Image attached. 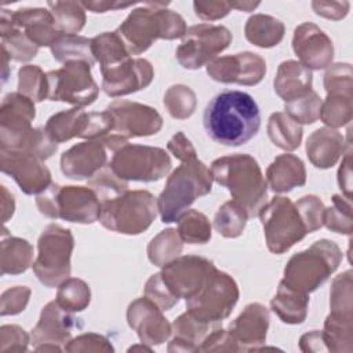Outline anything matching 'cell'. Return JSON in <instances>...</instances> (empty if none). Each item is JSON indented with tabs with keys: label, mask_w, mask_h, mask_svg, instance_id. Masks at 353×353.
Listing matches in <instances>:
<instances>
[{
	"label": "cell",
	"mask_w": 353,
	"mask_h": 353,
	"mask_svg": "<svg viewBox=\"0 0 353 353\" xmlns=\"http://www.w3.org/2000/svg\"><path fill=\"white\" fill-rule=\"evenodd\" d=\"M203 125L214 142L225 146H240L259 131L261 112L250 94L225 90L207 103Z\"/></svg>",
	"instance_id": "obj_1"
},
{
	"label": "cell",
	"mask_w": 353,
	"mask_h": 353,
	"mask_svg": "<svg viewBox=\"0 0 353 353\" xmlns=\"http://www.w3.org/2000/svg\"><path fill=\"white\" fill-rule=\"evenodd\" d=\"M212 179L225 186L248 215L258 216L266 204L268 182L262 175L258 161L250 154H230L219 157L211 164Z\"/></svg>",
	"instance_id": "obj_2"
},
{
	"label": "cell",
	"mask_w": 353,
	"mask_h": 353,
	"mask_svg": "<svg viewBox=\"0 0 353 353\" xmlns=\"http://www.w3.org/2000/svg\"><path fill=\"white\" fill-rule=\"evenodd\" d=\"M170 3H141V7L132 10L125 21L117 28L120 36L131 55H139L146 51L157 39L183 37L188 28L183 18L165 7Z\"/></svg>",
	"instance_id": "obj_3"
},
{
	"label": "cell",
	"mask_w": 353,
	"mask_h": 353,
	"mask_svg": "<svg viewBox=\"0 0 353 353\" xmlns=\"http://www.w3.org/2000/svg\"><path fill=\"white\" fill-rule=\"evenodd\" d=\"M212 176L210 168L200 160L190 159L168 176L167 183L157 199V210L164 223L176 219L200 196L211 192Z\"/></svg>",
	"instance_id": "obj_4"
},
{
	"label": "cell",
	"mask_w": 353,
	"mask_h": 353,
	"mask_svg": "<svg viewBox=\"0 0 353 353\" xmlns=\"http://www.w3.org/2000/svg\"><path fill=\"white\" fill-rule=\"evenodd\" d=\"M341 259L342 252L334 241L319 240L288 261L281 281L299 292L309 294L335 272Z\"/></svg>",
	"instance_id": "obj_5"
},
{
	"label": "cell",
	"mask_w": 353,
	"mask_h": 353,
	"mask_svg": "<svg viewBox=\"0 0 353 353\" xmlns=\"http://www.w3.org/2000/svg\"><path fill=\"white\" fill-rule=\"evenodd\" d=\"M157 211V200L150 192L127 190L101 204L99 222L112 232L139 234L152 225Z\"/></svg>",
	"instance_id": "obj_6"
},
{
	"label": "cell",
	"mask_w": 353,
	"mask_h": 353,
	"mask_svg": "<svg viewBox=\"0 0 353 353\" xmlns=\"http://www.w3.org/2000/svg\"><path fill=\"white\" fill-rule=\"evenodd\" d=\"M36 204L48 218L65 219L77 223L99 221L101 201L92 189L84 186H59L51 183L41 192Z\"/></svg>",
	"instance_id": "obj_7"
},
{
	"label": "cell",
	"mask_w": 353,
	"mask_h": 353,
	"mask_svg": "<svg viewBox=\"0 0 353 353\" xmlns=\"http://www.w3.org/2000/svg\"><path fill=\"white\" fill-rule=\"evenodd\" d=\"M237 299L236 281L212 266L196 294L186 299V307L188 313L199 321L215 324L230 314Z\"/></svg>",
	"instance_id": "obj_8"
},
{
	"label": "cell",
	"mask_w": 353,
	"mask_h": 353,
	"mask_svg": "<svg viewBox=\"0 0 353 353\" xmlns=\"http://www.w3.org/2000/svg\"><path fill=\"white\" fill-rule=\"evenodd\" d=\"M73 236L69 229L59 225H48L37 244V258L33 262V272L47 287H57L70 276V255Z\"/></svg>",
	"instance_id": "obj_9"
},
{
	"label": "cell",
	"mask_w": 353,
	"mask_h": 353,
	"mask_svg": "<svg viewBox=\"0 0 353 353\" xmlns=\"http://www.w3.org/2000/svg\"><path fill=\"white\" fill-rule=\"evenodd\" d=\"M259 216L268 248L273 254L288 251L307 234L295 204L288 197L277 196L272 199L262 207Z\"/></svg>",
	"instance_id": "obj_10"
},
{
	"label": "cell",
	"mask_w": 353,
	"mask_h": 353,
	"mask_svg": "<svg viewBox=\"0 0 353 353\" xmlns=\"http://www.w3.org/2000/svg\"><path fill=\"white\" fill-rule=\"evenodd\" d=\"M109 167L123 181L153 182L168 174L171 159L161 148L125 143L113 153Z\"/></svg>",
	"instance_id": "obj_11"
},
{
	"label": "cell",
	"mask_w": 353,
	"mask_h": 353,
	"mask_svg": "<svg viewBox=\"0 0 353 353\" xmlns=\"http://www.w3.org/2000/svg\"><path fill=\"white\" fill-rule=\"evenodd\" d=\"M48 99L87 106L97 99L98 85L91 76V65L84 61L66 62L61 69L47 73Z\"/></svg>",
	"instance_id": "obj_12"
},
{
	"label": "cell",
	"mask_w": 353,
	"mask_h": 353,
	"mask_svg": "<svg viewBox=\"0 0 353 353\" xmlns=\"http://www.w3.org/2000/svg\"><path fill=\"white\" fill-rule=\"evenodd\" d=\"M232 41V33L221 25L200 23L190 26L176 48V59L186 69H199L211 62Z\"/></svg>",
	"instance_id": "obj_13"
},
{
	"label": "cell",
	"mask_w": 353,
	"mask_h": 353,
	"mask_svg": "<svg viewBox=\"0 0 353 353\" xmlns=\"http://www.w3.org/2000/svg\"><path fill=\"white\" fill-rule=\"evenodd\" d=\"M352 66L349 63H335L324 74L327 98L321 103L320 119L330 128L347 124L353 110Z\"/></svg>",
	"instance_id": "obj_14"
},
{
	"label": "cell",
	"mask_w": 353,
	"mask_h": 353,
	"mask_svg": "<svg viewBox=\"0 0 353 353\" xmlns=\"http://www.w3.org/2000/svg\"><path fill=\"white\" fill-rule=\"evenodd\" d=\"M106 110L110 112L114 120L113 131L110 134L119 135L127 141L131 137L157 134L163 127L161 116L156 109L148 105L117 99L108 105Z\"/></svg>",
	"instance_id": "obj_15"
},
{
	"label": "cell",
	"mask_w": 353,
	"mask_h": 353,
	"mask_svg": "<svg viewBox=\"0 0 353 353\" xmlns=\"http://www.w3.org/2000/svg\"><path fill=\"white\" fill-rule=\"evenodd\" d=\"M101 73L102 90L113 98L146 88L153 80L152 63L143 58H128L112 66H102Z\"/></svg>",
	"instance_id": "obj_16"
},
{
	"label": "cell",
	"mask_w": 353,
	"mask_h": 353,
	"mask_svg": "<svg viewBox=\"0 0 353 353\" xmlns=\"http://www.w3.org/2000/svg\"><path fill=\"white\" fill-rule=\"evenodd\" d=\"M1 171L11 175L26 194L44 192L51 185L48 168L29 152L1 149Z\"/></svg>",
	"instance_id": "obj_17"
},
{
	"label": "cell",
	"mask_w": 353,
	"mask_h": 353,
	"mask_svg": "<svg viewBox=\"0 0 353 353\" xmlns=\"http://www.w3.org/2000/svg\"><path fill=\"white\" fill-rule=\"evenodd\" d=\"M212 266V262L201 256H181L165 263L160 276L176 299H188L196 294Z\"/></svg>",
	"instance_id": "obj_18"
},
{
	"label": "cell",
	"mask_w": 353,
	"mask_h": 353,
	"mask_svg": "<svg viewBox=\"0 0 353 353\" xmlns=\"http://www.w3.org/2000/svg\"><path fill=\"white\" fill-rule=\"evenodd\" d=\"M79 319L72 312L61 307L57 301L47 303L40 314V320L32 332V342L34 349L41 350H61L58 345L69 342L72 331L76 328Z\"/></svg>",
	"instance_id": "obj_19"
},
{
	"label": "cell",
	"mask_w": 353,
	"mask_h": 353,
	"mask_svg": "<svg viewBox=\"0 0 353 353\" xmlns=\"http://www.w3.org/2000/svg\"><path fill=\"white\" fill-rule=\"evenodd\" d=\"M207 73L215 81L255 85L266 73V62L258 54L248 51L216 57L207 63Z\"/></svg>",
	"instance_id": "obj_20"
},
{
	"label": "cell",
	"mask_w": 353,
	"mask_h": 353,
	"mask_svg": "<svg viewBox=\"0 0 353 353\" xmlns=\"http://www.w3.org/2000/svg\"><path fill=\"white\" fill-rule=\"evenodd\" d=\"M292 48L299 62L309 70L324 69L332 62L334 47L331 39L312 22H303L295 28Z\"/></svg>",
	"instance_id": "obj_21"
},
{
	"label": "cell",
	"mask_w": 353,
	"mask_h": 353,
	"mask_svg": "<svg viewBox=\"0 0 353 353\" xmlns=\"http://www.w3.org/2000/svg\"><path fill=\"white\" fill-rule=\"evenodd\" d=\"M34 116V103L30 98L19 92L8 94L0 109L1 149L10 148L17 139L32 130L30 123Z\"/></svg>",
	"instance_id": "obj_22"
},
{
	"label": "cell",
	"mask_w": 353,
	"mask_h": 353,
	"mask_svg": "<svg viewBox=\"0 0 353 353\" xmlns=\"http://www.w3.org/2000/svg\"><path fill=\"white\" fill-rule=\"evenodd\" d=\"M128 325L138 332L142 343L160 345L171 334V325L163 317L161 310L149 298L134 301L127 310Z\"/></svg>",
	"instance_id": "obj_23"
},
{
	"label": "cell",
	"mask_w": 353,
	"mask_h": 353,
	"mask_svg": "<svg viewBox=\"0 0 353 353\" xmlns=\"http://www.w3.org/2000/svg\"><path fill=\"white\" fill-rule=\"evenodd\" d=\"M108 152V148L101 139L77 143L62 154L61 170L63 175L72 179L91 178L103 168Z\"/></svg>",
	"instance_id": "obj_24"
},
{
	"label": "cell",
	"mask_w": 353,
	"mask_h": 353,
	"mask_svg": "<svg viewBox=\"0 0 353 353\" xmlns=\"http://www.w3.org/2000/svg\"><path fill=\"white\" fill-rule=\"evenodd\" d=\"M269 327V312L261 303H250L241 312V314L229 324L226 330L233 342L239 346V350H245V345H261L266 339Z\"/></svg>",
	"instance_id": "obj_25"
},
{
	"label": "cell",
	"mask_w": 353,
	"mask_h": 353,
	"mask_svg": "<svg viewBox=\"0 0 353 353\" xmlns=\"http://www.w3.org/2000/svg\"><path fill=\"white\" fill-rule=\"evenodd\" d=\"M11 22L23 30L28 39L37 47H51L63 33H61L55 23L50 10L44 8H21L17 11H8L3 8Z\"/></svg>",
	"instance_id": "obj_26"
},
{
	"label": "cell",
	"mask_w": 353,
	"mask_h": 353,
	"mask_svg": "<svg viewBox=\"0 0 353 353\" xmlns=\"http://www.w3.org/2000/svg\"><path fill=\"white\" fill-rule=\"evenodd\" d=\"M343 148V135L330 127L316 130L306 142V153L310 163L323 170L332 167L338 161Z\"/></svg>",
	"instance_id": "obj_27"
},
{
	"label": "cell",
	"mask_w": 353,
	"mask_h": 353,
	"mask_svg": "<svg viewBox=\"0 0 353 353\" xmlns=\"http://www.w3.org/2000/svg\"><path fill=\"white\" fill-rule=\"evenodd\" d=\"M266 179L270 189L276 193L290 192L306 182V171L302 160L294 154L285 153L277 156L268 167Z\"/></svg>",
	"instance_id": "obj_28"
},
{
	"label": "cell",
	"mask_w": 353,
	"mask_h": 353,
	"mask_svg": "<svg viewBox=\"0 0 353 353\" xmlns=\"http://www.w3.org/2000/svg\"><path fill=\"white\" fill-rule=\"evenodd\" d=\"M312 90V72L298 61H284L280 63L274 91L284 101H292Z\"/></svg>",
	"instance_id": "obj_29"
},
{
	"label": "cell",
	"mask_w": 353,
	"mask_h": 353,
	"mask_svg": "<svg viewBox=\"0 0 353 353\" xmlns=\"http://www.w3.org/2000/svg\"><path fill=\"white\" fill-rule=\"evenodd\" d=\"M90 121L91 113H87L81 108L76 106L51 116L44 130L54 142L61 143L73 137L85 138L90 128Z\"/></svg>",
	"instance_id": "obj_30"
},
{
	"label": "cell",
	"mask_w": 353,
	"mask_h": 353,
	"mask_svg": "<svg viewBox=\"0 0 353 353\" xmlns=\"http://www.w3.org/2000/svg\"><path fill=\"white\" fill-rule=\"evenodd\" d=\"M307 303V294L299 292L281 281L270 306L281 321L287 324H301L306 319Z\"/></svg>",
	"instance_id": "obj_31"
},
{
	"label": "cell",
	"mask_w": 353,
	"mask_h": 353,
	"mask_svg": "<svg viewBox=\"0 0 353 353\" xmlns=\"http://www.w3.org/2000/svg\"><path fill=\"white\" fill-rule=\"evenodd\" d=\"M0 36L1 50H4L10 59L25 62L36 57L39 47L32 43L22 29L15 26L4 10L0 18Z\"/></svg>",
	"instance_id": "obj_32"
},
{
	"label": "cell",
	"mask_w": 353,
	"mask_h": 353,
	"mask_svg": "<svg viewBox=\"0 0 353 353\" xmlns=\"http://www.w3.org/2000/svg\"><path fill=\"white\" fill-rule=\"evenodd\" d=\"M211 324L199 321L188 312L181 314L172 324L174 338L168 346L170 352H192L197 350L199 342L207 336Z\"/></svg>",
	"instance_id": "obj_33"
},
{
	"label": "cell",
	"mask_w": 353,
	"mask_h": 353,
	"mask_svg": "<svg viewBox=\"0 0 353 353\" xmlns=\"http://www.w3.org/2000/svg\"><path fill=\"white\" fill-rule=\"evenodd\" d=\"M245 37L252 44L269 48L277 46L284 37V25L281 21L263 14H255L247 19Z\"/></svg>",
	"instance_id": "obj_34"
},
{
	"label": "cell",
	"mask_w": 353,
	"mask_h": 353,
	"mask_svg": "<svg viewBox=\"0 0 353 353\" xmlns=\"http://www.w3.org/2000/svg\"><path fill=\"white\" fill-rule=\"evenodd\" d=\"M268 135L276 146L284 150H295L302 141V127L285 112H276L269 117Z\"/></svg>",
	"instance_id": "obj_35"
},
{
	"label": "cell",
	"mask_w": 353,
	"mask_h": 353,
	"mask_svg": "<svg viewBox=\"0 0 353 353\" xmlns=\"http://www.w3.org/2000/svg\"><path fill=\"white\" fill-rule=\"evenodd\" d=\"M327 350L350 352L352 350V314L330 313L321 332Z\"/></svg>",
	"instance_id": "obj_36"
},
{
	"label": "cell",
	"mask_w": 353,
	"mask_h": 353,
	"mask_svg": "<svg viewBox=\"0 0 353 353\" xmlns=\"http://www.w3.org/2000/svg\"><path fill=\"white\" fill-rule=\"evenodd\" d=\"M91 51L102 66H112L131 58L125 44L116 32H105L91 39Z\"/></svg>",
	"instance_id": "obj_37"
},
{
	"label": "cell",
	"mask_w": 353,
	"mask_h": 353,
	"mask_svg": "<svg viewBox=\"0 0 353 353\" xmlns=\"http://www.w3.org/2000/svg\"><path fill=\"white\" fill-rule=\"evenodd\" d=\"M47 7L57 29L63 34H77L85 23V10L81 1H48Z\"/></svg>",
	"instance_id": "obj_38"
},
{
	"label": "cell",
	"mask_w": 353,
	"mask_h": 353,
	"mask_svg": "<svg viewBox=\"0 0 353 353\" xmlns=\"http://www.w3.org/2000/svg\"><path fill=\"white\" fill-rule=\"evenodd\" d=\"M33 248L22 239L10 237L1 241V274H17L32 265Z\"/></svg>",
	"instance_id": "obj_39"
},
{
	"label": "cell",
	"mask_w": 353,
	"mask_h": 353,
	"mask_svg": "<svg viewBox=\"0 0 353 353\" xmlns=\"http://www.w3.org/2000/svg\"><path fill=\"white\" fill-rule=\"evenodd\" d=\"M51 52L58 62L84 61L91 66L95 63L91 51V40L79 34H62L52 46Z\"/></svg>",
	"instance_id": "obj_40"
},
{
	"label": "cell",
	"mask_w": 353,
	"mask_h": 353,
	"mask_svg": "<svg viewBox=\"0 0 353 353\" xmlns=\"http://www.w3.org/2000/svg\"><path fill=\"white\" fill-rule=\"evenodd\" d=\"M178 234L189 244H204L211 239V225L207 216L196 210H186L178 219Z\"/></svg>",
	"instance_id": "obj_41"
},
{
	"label": "cell",
	"mask_w": 353,
	"mask_h": 353,
	"mask_svg": "<svg viewBox=\"0 0 353 353\" xmlns=\"http://www.w3.org/2000/svg\"><path fill=\"white\" fill-rule=\"evenodd\" d=\"M182 251V240L176 229H167L152 239L148 247L149 261L157 266L174 261Z\"/></svg>",
	"instance_id": "obj_42"
},
{
	"label": "cell",
	"mask_w": 353,
	"mask_h": 353,
	"mask_svg": "<svg viewBox=\"0 0 353 353\" xmlns=\"http://www.w3.org/2000/svg\"><path fill=\"white\" fill-rule=\"evenodd\" d=\"M90 287L80 279H66L59 284L57 303L68 312H81L90 303Z\"/></svg>",
	"instance_id": "obj_43"
},
{
	"label": "cell",
	"mask_w": 353,
	"mask_h": 353,
	"mask_svg": "<svg viewBox=\"0 0 353 353\" xmlns=\"http://www.w3.org/2000/svg\"><path fill=\"white\" fill-rule=\"evenodd\" d=\"M247 218V212L232 200L218 210L214 218V226L223 237H239L245 228Z\"/></svg>",
	"instance_id": "obj_44"
},
{
	"label": "cell",
	"mask_w": 353,
	"mask_h": 353,
	"mask_svg": "<svg viewBox=\"0 0 353 353\" xmlns=\"http://www.w3.org/2000/svg\"><path fill=\"white\" fill-rule=\"evenodd\" d=\"M18 92L30 98L33 102H41L48 98L47 73L36 65H26L18 72Z\"/></svg>",
	"instance_id": "obj_45"
},
{
	"label": "cell",
	"mask_w": 353,
	"mask_h": 353,
	"mask_svg": "<svg viewBox=\"0 0 353 353\" xmlns=\"http://www.w3.org/2000/svg\"><path fill=\"white\" fill-rule=\"evenodd\" d=\"M164 106L172 117L188 119L194 112L196 95L188 85H171L164 94Z\"/></svg>",
	"instance_id": "obj_46"
},
{
	"label": "cell",
	"mask_w": 353,
	"mask_h": 353,
	"mask_svg": "<svg viewBox=\"0 0 353 353\" xmlns=\"http://www.w3.org/2000/svg\"><path fill=\"white\" fill-rule=\"evenodd\" d=\"M321 103L323 101L320 99V97L313 90H310L305 95L285 102L284 109L285 113L296 123L312 124L317 119H320Z\"/></svg>",
	"instance_id": "obj_47"
},
{
	"label": "cell",
	"mask_w": 353,
	"mask_h": 353,
	"mask_svg": "<svg viewBox=\"0 0 353 353\" xmlns=\"http://www.w3.org/2000/svg\"><path fill=\"white\" fill-rule=\"evenodd\" d=\"M88 186L95 192L101 204L128 190L127 181L120 179L109 165L101 168L94 176H91Z\"/></svg>",
	"instance_id": "obj_48"
},
{
	"label": "cell",
	"mask_w": 353,
	"mask_h": 353,
	"mask_svg": "<svg viewBox=\"0 0 353 353\" xmlns=\"http://www.w3.org/2000/svg\"><path fill=\"white\" fill-rule=\"evenodd\" d=\"M323 225L330 230L342 234H352V207L350 200L335 194L332 205L324 210Z\"/></svg>",
	"instance_id": "obj_49"
},
{
	"label": "cell",
	"mask_w": 353,
	"mask_h": 353,
	"mask_svg": "<svg viewBox=\"0 0 353 353\" xmlns=\"http://www.w3.org/2000/svg\"><path fill=\"white\" fill-rule=\"evenodd\" d=\"M330 298L331 313L352 314V270H346L334 279Z\"/></svg>",
	"instance_id": "obj_50"
},
{
	"label": "cell",
	"mask_w": 353,
	"mask_h": 353,
	"mask_svg": "<svg viewBox=\"0 0 353 353\" xmlns=\"http://www.w3.org/2000/svg\"><path fill=\"white\" fill-rule=\"evenodd\" d=\"M295 207L305 223L307 233H312L323 226L324 205L316 196H303L295 203Z\"/></svg>",
	"instance_id": "obj_51"
},
{
	"label": "cell",
	"mask_w": 353,
	"mask_h": 353,
	"mask_svg": "<svg viewBox=\"0 0 353 353\" xmlns=\"http://www.w3.org/2000/svg\"><path fill=\"white\" fill-rule=\"evenodd\" d=\"M145 296L149 298L154 305H157L161 312L170 310L179 301L165 287L160 273L153 274L148 280L146 287H145Z\"/></svg>",
	"instance_id": "obj_52"
},
{
	"label": "cell",
	"mask_w": 353,
	"mask_h": 353,
	"mask_svg": "<svg viewBox=\"0 0 353 353\" xmlns=\"http://www.w3.org/2000/svg\"><path fill=\"white\" fill-rule=\"evenodd\" d=\"M30 290L28 287L10 288L1 295V316L18 314L25 310L29 301Z\"/></svg>",
	"instance_id": "obj_53"
},
{
	"label": "cell",
	"mask_w": 353,
	"mask_h": 353,
	"mask_svg": "<svg viewBox=\"0 0 353 353\" xmlns=\"http://www.w3.org/2000/svg\"><path fill=\"white\" fill-rule=\"evenodd\" d=\"M109 341L98 334H84L65 345V350L68 352H87V350H113Z\"/></svg>",
	"instance_id": "obj_54"
},
{
	"label": "cell",
	"mask_w": 353,
	"mask_h": 353,
	"mask_svg": "<svg viewBox=\"0 0 353 353\" xmlns=\"http://www.w3.org/2000/svg\"><path fill=\"white\" fill-rule=\"evenodd\" d=\"M194 12L203 21H215L223 18L230 11L228 1H194Z\"/></svg>",
	"instance_id": "obj_55"
},
{
	"label": "cell",
	"mask_w": 353,
	"mask_h": 353,
	"mask_svg": "<svg viewBox=\"0 0 353 353\" xmlns=\"http://www.w3.org/2000/svg\"><path fill=\"white\" fill-rule=\"evenodd\" d=\"M312 8L317 15L336 21L346 17L349 11V3L347 1H342V3L341 1H313Z\"/></svg>",
	"instance_id": "obj_56"
},
{
	"label": "cell",
	"mask_w": 353,
	"mask_h": 353,
	"mask_svg": "<svg viewBox=\"0 0 353 353\" xmlns=\"http://www.w3.org/2000/svg\"><path fill=\"white\" fill-rule=\"evenodd\" d=\"M168 150L181 161L196 159V150L183 132H176L167 145Z\"/></svg>",
	"instance_id": "obj_57"
},
{
	"label": "cell",
	"mask_w": 353,
	"mask_h": 353,
	"mask_svg": "<svg viewBox=\"0 0 353 353\" xmlns=\"http://www.w3.org/2000/svg\"><path fill=\"white\" fill-rule=\"evenodd\" d=\"M352 150H350V143L347 145V150L345 152V156L342 159V164L338 171V183L339 188L343 193V196L347 200H352Z\"/></svg>",
	"instance_id": "obj_58"
},
{
	"label": "cell",
	"mask_w": 353,
	"mask_h": 353,
	"mask_svg": "<svg viewBox=\"0 0 353 353\" xmlns=\"http://www.w3.org/2000/svg\"><path fill=\"white\" fill-rule=\"evenodd\" d=\"M1 336H7L11 339V350H26L29 338L25 331L18 325H3L0 330Z\"/></svg>",
	"instance_id": "obj_59"
},
{
	"label": "cell",
	"mask_w": 353,
	"mask_h": 353,
	"mask_svg": "<svg viewBox=\"0 0 353 353\" xmlns=\"http://www.w3.org/2000/svg\"><path fill=\"white\" fill-rule=\"evenodd\" d=\"M301 350L303 352H319V350H327L323 338H321V332L314 330L309 334H305L301 341Z\"/></svg>",
	"instance_id": "obj_60"
},
{
	"label": "cell",
	"mask_w": 353,
	"mask_h": 353,
	"mask_svg": "<svg viewBox=\"0 0 353 353\" xmlns=\"http://www.w3.org/2000/svg\"><path fill=\"white\" fill-rule=\"evenodd\" d=\"M137 3H120V1H81V6L84 10H90L92 12H105V11H113L119 8H127L131 6H135Z\"/></svg>",
	"instance_id": "obj_61"
},
{
	"label": "cell",
	"mask_w": 353,
	"mask_h": 353,
	"mask_svg": "<svg viewBox=\"0 0 353 353\" xmlns=\"http://www.w3.org/2000/svg\"><path fill=\"white\" fill-rule=\"evenodd\" d=\"M230 8H236L239 11H252L259 6V1H232L229 3Z\"/></svg>",
	"instance_id": "obj_62"
}]
</instances>
